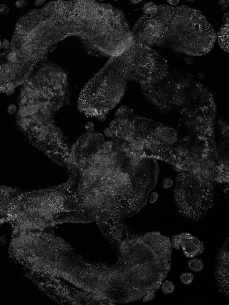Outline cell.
<instances>
[{
  "mask_svg": "<svg viewBox=\"0 0 229 305\" xmlns=\"http://www.w3.org/2000/svg\"><path fill=\"white\" fill-rule=\"evenodd\" d=\"M105 237L115 250L117 261L91 265L87 289L93 304L138 301L160 288L172 265L169 237L159 232H135L123 221L112 225Z\"/></svg>",
  "mask_w": 229,
  "mask_h": 305,
  "instance_id": "cell-1",
  "label": "cell"
},
{
  "mask_svg": "<svg viewBox=\"0 0 229 305\" xmlns=\"http://www.w3.org/2000/svg\"><path fill=\"white\" fill-rule=\"evenodd\" d=\"M68 170L75 178L70 206L90 221L133 216L146 205L154 188L150 171L144 165H132L125 149L114 164L100 154L81 150L70 158Z\"/></svg>",
  "mask_w": 229,
  "mask_h": 305,
  "instance_id": "cell-2",
  "label": "cell"
},
{
  "mask_svg": "<svg viewBox=\"0 0 229 305\" xmlns=\"http://www.w3.org/2000/svg\"><path fill=\"white\" fill-rule=\"evenodd\" d=\"M113 30L106 3L92 0L52 1L20 17L11 49L18 57L17 69L30 76L52 46L70 36L78 37L87 54L100 57Z\"/></svg>",
  "mask_w": 229,
  "mask_h": 305,
  "instance_id": "cell-3",
  "label": "cell"
},
{
  "mask_svg": "<svg viewBox=\"0 0 229 305\" xmlns=\"http://www.w3.org/2000/svg\"><path fill=\"white\" fill-rule=\"evenodd\" d=\"M65 70L43 64L22 85L16 115L17 127L33 146L66 168L71 149L56 122L57 112L69 102Z\"/></svg>",
  "mask_w": 229,
  "mask_h": 305,
  "instance_id": "cell-4",
  "label": "cell"
},
{
  "mask_svg": "<svg viewBox=\"0 0 229 305\" xmlns=\"http://www.w3.org/2000/svg\"><path fill=\"white\" fill-rule=\"evenodd\" d=\"M74 174L63 184L45 189L24 192L10 187L1 193V212L12 222L14 234L41 230L55 222L65 211V203L75 183Z\"/></svg>",
  "mask_w": 229,
  "mask_h": 305,
  "instance_id": "cell-5",
  "label": "cell"
},
{
  "mask_svg": "<svg viewBox=\"0 0 229 305\" xmlns=\"http://www.w3.org/2000/svg\"><path fill=\"white\" fill-rule=\"evenodd\" d=\"M154 16L160 25L157 45L167 46L177 53L191 56L206 55L218 39L217 34L199 10L186 6H157Z\"/></svg>",
  "mask_w": 229,
  "mask_h": 305,
  "instance_id": "cell-6",
  "label": "cell"
},
{
  "mask_svg": "<svg viewBox=\"0 0 229 305\" xmlns=\"http://www.w3.org/2000/svg\"><path fill=\"white\" fill-rule=\"evenodd\" d=\"M175 201L178 211L186 219L198 220L212 207V193L189 183L177 182Z\"/></svg>",
  "mask_w": 229,
  "mask_h": 305,
  "instance_id": "cell-7",
  "label": "cell"
},
{
  "mask_svg": "<svg viewBox=\"0 0 229 305\" xmlns=\"http://www.w3.org/2000/svg\"><path fill=\"white\" fill-rule=\"evenodd\" d=\"M135 43L151 47L160 39L159 22L154 15L141 16L131 30Z\"/></svg>",
  "mask_w": 229,
  "mask_h": 305,
  "instance_id": "cell-8",
  "label": "cell"
},
{
  "mask_svg": "<svg viewBox=\"0 0 229 305\" xmlns=\"http://www.w3.org/2000/svg\"><path fill=\"white\" fill-rule=\"evenodd\" d=\"M214 277L218 290L229 299V237L222 244L216 256Z\"/></svg>",
  "mask_w": 229,
  "mask_h": 305,
  "instance_id": "cell-9",
  "label": "cell"
},
{
  "mask_svg": "<svg viewBox=\"0 0 229 305\" xmlns=\"http://www.w3.org/2000/svg\"><path fill=\"white\" fill-rule=\"evenodd\" d=\"M179 236L180 246L186 257L194 258L203 253L204 244L199 239L189 233H182Z\"/></svg>",
  "mask_w": 229,
  "mask_h": 305,
  "instance_id": "cell-10",
  "label": "cell"
},
{
  "mask_svg": "<svg viewBox=\"0 0 229 305\" xmlns=\"http://www.w3.org/2000/svg\"><path fill=\"white\" fill-rule=\"evenodd\" d=\"M217 36L220 47L225 52L229 53V22L223 24Z\"/></svg>",
  "mask_w": 229,
  "mask_h": 305,
  "instance_id": "cell-11",
  "label": "cell"
},
{
  "mask_svg": "<svg viewBox=\"0 0 229 305\" xmlns=\"http://www.w3.org/2000/svg\"><path fill=\"white\" fill-rule=\"evenodd\" d=\"M131 150L134 152L145 155V144L142 138L136 136V137L131 142L128 143Z\"/></svg>",
  "mask_w": 229,
  "mask_h": 305,
  "instance_id": "cell-12",
  "label": "cell"
},
{
  "mask_svg": "<svg viewBox=\"0 0 229 305\" xmlns=\"http://www.w3.org/2000/svg\"><path fill=\"white\" fill-rule=\"evenodd\" d=\"M188 267L190 270L196 273L201 272L204 268L203 261L198 258L190 260L188 262Z\"/></svg>",
  "mask_w": 229,
  "mask_h": 305,
  "instance_id": "cell-13",
  "label": "cell"
},
{
  "mask_svg": "<svg viewBox=\"0 0 229 305\" xmlns=\"http://www.w3.org/2000/svg\"><path fill=\"white\" fill-rule=\"evenodd\" d=\"M189 154V149L184 144L178 145L173 149V155L178 157H185Z\"/></svg>",
  "mask_w": 229,
  "mask_h": 305,
  "instance_id": "cell-14",
  "label": "cell"
},
{
  "mask_svg": "<svg viewBox=\"0 0 229 305\" xmlns=\"http://www.w3.org/2000/svg\"><path fill=\"white\" fill-rule=\"evenodd\" d=\"M157 6L154 2L146 3L143 8L144 14L146 15H153L156 13L157 11Z\"/></svg>",
  "mask_w": 229,
  "mask_h": 305,
  "instance_id": "cell-15",
  "label": "cell"
},
{
  "mask_svg": "<svg viewBox=\"0 0 229 305\" xmlns=\"http://www.w3.org/2000/svg\"><path fill=\"white\" fill-rule=\"evenodd\" d=\"M175 285L172 282L166 281L162 284L161 291L164 294H172L174 291Z\"/></svg>",
  "mask_w": 229,
  "mask_h": 305,
  "instance_id": "cell-16",
  "label": "cell"
},
{
  "mask_svg": "<svg viewBox=\"0 0 229 305\" xmlns=\"http://www.w3.org/2000/svg\"><path fill=\"white\" fill-rule=\"evenodd\" d=\"M130 113V110L127 107L125 106H121L120 107L118 110L116 112V118H120V119H129V113Z\"/></svg>",
  "mask_w": 229,
  "mask_h": 305,
  "instance_id": "cell-17",
  "label": "cell"
},
{
  "mask_svg": "<svg viewBox=\"0 0 229 305\" xmlns=\"http://www.w3.org/2000/svg\"><path fill=\"white\" fill-rule=\"evenodd\" d=\"M181 282L186 285H190L194 280V275L190 272H184L180 275Z\"/></svg>",
  "mask_w": 229,
  "mask_h": 305,
  "instance_id": "cell-18",
  "label": "cell"
},
{
  "mask_svg": "<svg viewBox=\"0 0 229 305\" xmlns=\"http://www.w3.org/2000/svg\"><path fill=\"white\" fill-rule=\"evenodd\" d=\"M6 58L7 60V62L12 64L13 66H15L18 62V57L17 53L13 51H11L7 54Z\"/></svg>",
  "mask_w": 229,
  "mask_h": 305,
  "instance_id": "cell-19",
  "label": "cell"
},
{
  "mask_svg": "<svg viewBox=\"0 0 229 305\" xmlns=\"http://www.w3.org/2000/svg\"><path fill=\"white\" fill-rule=\"evenodd\" d=\"M172 248H174L175 249L179 250L180 248V243H179V235H174L173 236L172 238Z\"/></svg>",
  "mask_w": 229,
  "mask_h": 305,
  "instance_id": "cell-20",
  "label": "cell"
},
{
  "mask_svg": "<svg viewBox=\"0 0 229 305\" xmlns=\"http://www.w3.org/2000/svg\"><path fill=\"white\" fill-rule=\"evenodd\" d=\"M173 185V181L172 178L167 177L164 178L162 181V186L165 189L171 188Z\"/></svg>",
  "mask_w": 229,
  "mask_h": 305,
  "instance_id": "cell-21",
  "label": "cell"
},
{
  "mask_svg": "<svg viewBox=\"0 0 229 305\" xmlns=\"http://www.w3.org/2000/svg\"><path fill=\"white\" fill-rule=\"evenodd\" d=\"M155 298V291H150L148 292L143 299V301L144 302L151 301Z\"/></svg>",
  "mask_w": 229,
  "mask_h": 305,
  "instance_id": "cell-22",
  "label": "cell"
},
{
  "mask_svg": "<svg viewBox=\"0 0 229 305\" xmlns=\"http://www.w3.org/2000/svg\"><path fill=\"white\" fill-rule=\"evenodd\" d=\"M28 2L26 1H25V0H20V1H16L15 3V6L16 8L20 9V10H23L24 8H25L26 7V6L28 5Z\"/></svg>",
  "mask_w": 229,
  "mask_h": 305,
  "instance_id": "cell-23",
  "label": "cell"
},
{
  "mask_svg": "<svg viewBox=\"0 0 229 305\" xmlns=\"http://www.w3.org/2000/svg\"><path fill=\"white\" fill-rule=\"evenodd\" d=\"M104 133L105 136L108 138L112 139V138H116V135L111 131V129L110 128V127H107V128H106L104 131Z\"/></svg>",
  "mask_w": 229,
  "mask_h": 305,
  "instance_id": "cell-24",
  "label": "cell"
},
{
  "mask_svg": "<svg viewBox=\"0 0 229 305\" xmlns=\"http://www.w3.org/2000/svg\"><path fill=\"white\" fill-rule=\"evenodd\" d=\"M10 8L6 4H1L0 6V13L2 15H6L10 12Z\"/></svg>",
  "mask_w": 229,
  "mask_h": 305,
  "instance_id": "cell-25",
  "label": "cell"
},
{
  "mask_svg": "<svg viewBox=\"0 0 229 305\" xmlns=\"http://www.w3.org/2000/svg\"><path fill=\"white\" fill-rule=\"evenodd\" d=\"M86 130L89 133H93L94 130V124L93 122L90 121L88 122L85 126Z\"/></svg>",
  "mask_w": 229,
  "mask_h": 305,
  "instance_id": "cell-26",
  "label": "cell"
},
{
  "mask_svg": "<svg viewBox=\"0 0 229 305\" xmlns=\"http://www.w3.org/2000/svg\"><path fill=\"white\" fill-rule=\"evenodd\" d=\"M158 194L157 192L155 191L151 193L150 198V204H154L157 201L158 198Z\"/></svg>",
  "mask_w": 229,
  "mask_h": 305,
  "instance_id": "cell-27",
  "label": "cell"
},
{
  "mask_svg": "<svg viewBox=\"0 0 229 305\" xmlns=\"http://www.w3.org/2000/svg\"><path fill=\"white\" fill-rule=\"evenodd\" d=\"M17 107L15 104H11L9 106L7 109V112L9 114L11 115H13L15 114L17 110Z\"/></svg>",
  "mask_w": 229,
  "mask_h": 305,
  "instance_id": "cell-28",
  "label": "cell"
},
{
  "mask_svg": "<svg viewBox=\"0 0 229 305\" xmlns=\"http://www.w3.org/2000/svg\"><path fill=\"white\" fill-rule=\"evenodd\" d=\"M218 125L221 128V130L222 131H223L225 129L226 127L228 126L229 125L226 123V121L222 119H219L218 120Z\"/></svg>",
  "mask_w": 229,
  "mask_h": 305,
  "instance_id": "cell-29",
  "label": "cell"
},
{
  "mask_svg": "<svg viewBox=\"0 0 229 305\" xmlns=\"http://www.w3.org/2000/svg\"><path fill=\"white\" fill-rule=\"evenodd\" d=\"M10 47V43L9 41L8 40H7L6 39H4L2 43V48L4 50H8V49H9Z\"/></svg>",
  "mask_w": 229,
  "mask_h": 305,
  "instance_id": "cell-30",
  "label": "cell"
},
{
  "mask_svg": "<svg viewBox=\"0 0 229 305\" xmlns=\"http://www.w3.org/2000/svg\"><path fill=\"white\" fill-rule=\"evenodd\" d=\"M224 23L229 22V11L225 13L223 18Z\"/></svg>",
  "mask_w": 229,
  "mask_h": 305,
  "instance_id": "cell-31",
  "label": "cell"
},
{
  "mask_svg": "<svg viewBox=\"0 0 229 305\" xmlns=\"http://www.w3.org/2000/svg\"><path fill=\"white\" fill-rule=\"evenodd\" d=\"M98 120H99L100 121H104L106 120V115L105 114H101L100 115H99L97 117Z\"/></svg>",
  "mask_w": 229,
  "mask_h": 305,
  "instance_id": "cell-32",
  "label": "cell"
},
{
  "mask_svg": "<svg viewBox=\"0 0 229 305\" xmlns=\"http://www.w3.org/2000/svg\"><path fill=\"white\" fill-rule=\"evenodd\" d=\"M46 1H35V6H41L42 5L43 3L45 2Z\"/></svg>",
  "mask_w": 229,
  "mask_h": 305,
  "instance_id": "cell-33",
  "label": "cell"
},
{
  "mask_svg": "<svg viewBox=\"0 0 229 305\" xmlns=\"http://www.w3.org/2000/svg\"><path fill=\"white\" fill-rule=\"evenodd\" d=\"M168 1V2H169V3H170V4H171V5H177V4H178V2H179V1H175V0H174V1H172V0H171V1Z\"/></svg>",
  "mask_w": 229,
  "mask_h": 305,
  "instance_id": "cell-34",
  "label": "cell"
},
{
  "mask_svg": "<svg viewBox=\"0 0 229 305\" xmlns=\"http://www.w3.org/2000/svg\"><path fill=\"white\" fill-rule=\"evenodd\" d=\"M202 73H199V74H198V75H197V77H198V78H199V79H200L204 80V79H205V75H203L202 76Z\"/></svg>",
  "mask_w": 229,
  "mask_h": 305,
  "instance_id": "cell-35",
  "label": "cell"
},
{
  "mask_svg": "<svg viewBox=\"0 0 229 305\" xmlns=\"http://www.w3.org/2000/svg\"><path fill=\"white\" fill-rule=\"evenodd\" d=\"M131 2L132 4H137V3H138L139 2H142V1L134 0V1H131Z\"/></svg>",
  "mask_w": 229,
  "mask_h": 305,
  "instance_id": "cell-36",
  "label": "cell"
},
{
  "mask_svg": "<svg viewBox=\"0 0 229 305\" xmlns=\"http://www.w3.org/2000/svg\"><path fill=\"white\" fill-rule=\"evenodd\" d=\"M228 136H229V135H228Z\"/></svg>",
  "mask_w": 229,
  "mask_h": 305,
  "instance_id": "cell-37",
  "label": "cell"
}]
</instances>
